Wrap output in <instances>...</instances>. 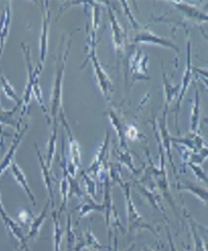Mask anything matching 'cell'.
Masks as SVG:
<instances>
[{
  "instance_id": "11",
  "label": "cell",
  "mask_w": 208,
  "mask_h": 251,
  "mask_svg": "<svg viewBox=\"0 0 208 251\" xmlns=\"http://www.w3.org/2000/svg\"><path fill=\"white\" fill-rule=\"evenodd\" d=\"M166 111H168V107L164 108V112H163V116L162 121L160 122V130H161V135H162V147L164 148L165 151H166V156L169 158V161L171 163V165L173 166L174 168V173L177 177V169L176 166L174 164V160H173V156H172V151H171V146H172V136L170 135L169 131H168V127H166Z\"/></svg>"
},
{
  "instance_id": "25",
  "label": "cell",
  "mask_w": 208,
  "mask_h": 251,
  "mask_svg": "<svg viewBox=\"0 0 208 251\" xmlns=\"http://www.w3.org/2000/svg\"><path fill=\"white\" fill-rule=\"evenodd\" d=\"M178 189L180 190H187L192 192L193 194L197 195V197L203 201H207V190L197 187L195 184L192 182H185L184 184H178Z\"/></svg>"
},
{
  "instance_id": "10",
  "label": "cell",
  "mask_w": 208,
  "mask_h": 251,
  "mask_svg": "<svg viewBox=\"0 0 208 251\" xmlns=\"http://www.w3.org/2000/svg\"><path fill=\"white\" fill-rule=\"evenodd\" d=\"M59 118L61 120V122L63 123L64 127L68 133V137H69V144H70V157H71V161L70 163L72 165H74L76 168H78V167L80 166V163H81V152H80V148H79V145L78 143L76 142V139L74 138L71 130H70V127H69L68 123L66 122V119H65V116H64V113H63V109L60 110L59 112Z\"/></svg>"
},
{
  "instance_id": "19",
  "label": "cell",
  "mask_w": 208,
  "mask_h": 251,
  "mask_svg": "<svg viewBox=\"0 0 208 251\" xmlns=\"http://www.w3.org/2000/svg\"><path fill=\"white\" fill-rule=\"evenodd\" d=\"M21 106L22 104H17L16 107L11 110H0V124L10 125V126L20 129L23 118H20V120L18 121L15 119V114Z\"/></svg>"
},
{
  "instance_id": "6",
  "label": "cell",
  "mask_w": 208,
  "mask_h": 251,
  "mask_svg": "<svg viewBox=\"0 0 208 251\" xmlns=\"http://www.w3.org/2000/svg\"><path fill=\"white\" fill-rule=\"evenodd\" d=\"M27 128H29V125H25V126L23 128V129H18L17 133L15 134V137H13L12 142L10 144V147H9V150L7 151V154L5 155V157L3 158V160L1 161V163H0V176H1L6 170L8 167L11 166V164L15 162L13 161V159H15V156H16V152L23 141V137L24 135V133L26 132Z\"/></svg>"
},
{
  "instance_id": "20",
  "label": "cell",
  "mask_w": 208,
  "mask_h": 251,
  "mask_svg": "<svg viewBox=\"0 0 208 251\" xmlns=\"http://www.w3.org/2000/svg\"><path fill=\"white\" fill-rule=\"evenodd\" d=\"M56 139H57V121H54L52 132L50 135L48 149H47V158H46V166L51 169L52 160L54 158L55 151H56Z\"/></svg>"
},
{
  "instance_id": "27",
  "label": "cell",
  "mask_w": 208,
  "mask_h": 251,
  "mask_svg": "<svg viewBox=\"0 0 208 251\" xmlns=\"http://www.w3.org/2000/svg\"><path fill=\"white\" fill-rule=\"evenodd\" d=\"M199 126V93L198 90L195 91V103H194L192 117H191V131L196 133Z\"/></svg>"
},
{
  "instance_id": "13",
  "label": "cell",
  "mask_w": 208,
  "mask_h": 251,
  "mask_svg": "<svg viewBox=\"0 0 208 251\" xmlns=\"http://www.w3.org/2000/svg\"><path fill=\"white\" fill-rule=\"evenodd\" d=\"M10 169H11V172H12L13 176H15V178L17 180V182L23 187V189L27 194V197L30 198V200L33 202V204L36 205L37 202H36V198H35V195H34V192L32 191L29 183H27V180L25 178V175L23 174V172L20 168V166L16 162H13L11 164V166H10Z\"/></svg>"
},
{
  "instance_id": "23",
  "label": "cell",
  "mask_w": 208,
  "mask_h": 251,
  "mask_svg": "<svg viewBox=\"0 0 208 251\" xmlns=\"http://www.w3.org/2000/svg\"><path fill=\"white\" fill-rule=\"evenodd\" d=\"M110 180L109 177H106L105 180V201H104V205H105V214H106V226L109 227L110 225V217H111V212H112L113 208V203H112V199H111V187H110Z\"/></svg>"
},
{
  "instance_id": "18",
  "label": "cell",
  "mask_w": 208,
  "mask_h": 251,
  "mask_svg": "<svg viewBox=\"0 0 208 251\" xmlns=\"http://www.w3.org/2000/svg\"><path fill=\"white\" fill-rule=\"evenodd\" d=\"M86 247H89V248H92L94 250H101V249H108L109 248L107 246H104L102 245L98 239L95 238V237L92 235V233L88 230L86 233H85V240L81 241L79 240L78 243L75 244L74 246V251H81V249L86 248Z\"/></svg>"
},
{
  "instance_id": "21",
  "label": "cell",
  "mask_w": 208,
  "mask_h": 251,
  "mask_svg": "<svg viewBox=\"0 0 208 251\" xmlns=\"http://www.w3.org/2000/svg\"><path fill=\"white\" fill-rule=\"evenodd\" d=\"M52 216L54 221V251H61V242L64 230L60 226L56 211L53 210Z\"/></svg>"
},
{
  "instance_id": "5",
  "label": "cell",
  "mask_w": 208,
  "mask_h": 251,
  "mask_svg": "<svg viewBox=\"0 0 208 251\" xmlns=\"http://www.w3.org/2000/svg\"><path fill=\"white\" fill-rule=\"evenodd\" d=\"M42 7V23H43V27H42V33L40 38V63L43 64L46 59V55L48 51V34H49V25L51 20V10L49 8V2L44 1L41 2Z\"/></svg>"
},
{
  "instance_id": "35",
  "label": "cell",
  "mask_w": 208,
  "mask_h": 251,
  "mask_svg": "<svg viewBox=\"0 0 208 251\" xmlns=\"http://www.w3.org/2000/svg\"><path fill=\"white\" fill-rule=\"evenodd\" d=\"M134 248H135V244H133L130 248H128L126 251H133L134 250Z\"/></svg>"
},
{
  "instance_id": "17",
  "label": "cell",
  "mask_w": 208,
  "mask_h": 251,
  "mask_svg": "<svg viewBox=\"0 0 208 251\" xmlns=\"http://www.w3.org/2000/svg\"><path fill=\"white\" fill-rule=\"evenodd\" d=\"M171 3L175 4L177 6V8L179 10H181L182 12H184L189 19H192V20L197 21V22H206L207 21V16L205 15V13L201 12L195 6H191V5H189L185 2H182V1L181 2L173 1Z\"/></svg>"
},
{
  "instance_id": "9",
  "label": "cell",
  "mask_w": 208,
  "mask_h": 251,
  "mask_svg": "<svg viewBox=\"0 0 208 251\" xmlns=\"http://www.w3.org/2000/svg\"><path fill=\"white\" fill-rule=\"evenodd\" d=\"M186 69L185 73L182 78V85L180 86V94L178 97V101H177V105H176V123H177V128H178V112L180 110V104H181L183 98L187 92L188 86L191 81L192 78V65H191V44L190 42L188 41L187 43V63H186Z\"/></svg>"
},
{
  "instance_id": "2",
  "label": "cell",
  "mask_w": 208,
  "mask_h": 251,
  "mask_svg": "<svg viewBox=\"0 0 208 251\" xmlns=\"http://www.w3.org/2000/svg\"><path fill=\"white\" fill-rule=\"evenodd\" d=\"M22 47H23V50L25 62H26V66H27V82H26V86H25V89H24V93L22 97V105L23 107V110L22 112L21 118H23V116L24 114L25 107L29 105L30 102H31L33 90L37 85H39V75L42 72V69H43V64H41L40 62L38 63L36 68L33 67L32 59H31V51H30L29 46H25L24 43H23Z\"/></svg>"
},
{
  "instance_id": "30",
  "label": "cell",
  "mask_w": 208,
  "mask_h": 251,
  "mask_svg": "<svg viewBox=\"0 0 208 251\" xmlns=\"http://www.w3.org/2000/svg\"><path fill=\"white\" fill-rule=\"evenodd\" d=\"M81 175L83 176V179L86 181V185H87V189L90 195L94 199L95 198V183L92 179H91V177L88 175V173L82 172Z\"/></svg>"
},
{
  "instance_id": "36",
  "label": "cell",
  "mask_w": 208,
  "mask_h": 251,
  "mask_svg": "<svg viewBox=\"0 0 208 251\" xmlns=\"http://www.w3.org/2000/svg\"><path fill=\"white\" fill-rule=\"evenodd\" d=\"M0 145H1V143H0Z\"/></svg>"
},
{
  "instance_id": "8",
  "label": "cell",
  "mask_w": 208,
  "mask_h": 251,
  "mask_svg": "<svg viewBox=\"0 0 208 251\" xmlns=\"http://www.w3.org/2000/svg\"><path fill=\"white\" fill-rule=\"evenodd\" d=\"M135 43H148V44H156V45H161L165 48H170L175 50L177 53H180V49L178 48L177 45H175L172 41L168 39H163L159 37L158 35H155L154 33H151L150 31H141L138 33L135 38H134Z\"/></svg>"
},
{
  "instance_id": "14",
  "label": "cell",
  "mask_w": 208,
  "mask_h": 251,
  "mask_svg": "<svg viewBox=\"0 0 208 251\" xmlns=\"http://www.w3.org/2000/svg\"><path fill=\"white\" fill-rule=\"evenodd\" d=\"M109 132H107V135H106V139L104 144L102 145L101 149H100V151L98 152V155H96V157L94 158L92 164L90 166V168L87 170L86 173H89V174H92L93 176H96L99 173V171L101 170L102 166L104 165V160L106 159V155H107V151H108V146H109Z\"/></svg>"
},
{
  "instance_id": "29",
  "label": "cell",
  "mask_w": 208,
  "mask_h": 251,
  "mask_svg": "<svg viewBox=\"0 0 208 251\" xmlns=\"http://www.w3.org/2000/svg\"><path fill=\"white\" fill-rule=\"evenodd\" d=\"M66 241H67V251H74L75 236H74V231L72 230V223H71L70 214H68V219H67Z\"/></svg>"
},
{
  "instance_id": "4",
  "label": "cell",
  "mask_w": 208,
  "mask_h": 251,
  "mask_svg": "<svg viewBox=\"0 0 208 251\" xmlns=\"http://www.w3.org/2000/svg\"><path fill=\"white\" fill-rule=\"evenodd\" d=\"M90 58L92 59V66L94 68V74L96 75V78H98L99 81V86L100 89L103 93V95L110 99L111 95L113 93V82L111 81L110 77L108 76V75L104 72V69L102 68V66L99 63L98 58H96V52H95V45L94 42L92 41L91 43V53H90Z\"/></svg>"
},
{
  "instance_id": "28",
  "label": "cell",
  "mask_w": 208,
  "mask_h": 251,
  "mask_svg": "<svg viewBox=\"0 0 208 251\" xmlns=\"http://www.w3.org/2000/svg\"><path fill=\"white\" fill-rule=\"evenodd\" d=\"M186 217L188 218V220L190 222V226H191V229H192L194 242H195V251H206V247H205L204 241H203V239L201 238V237L199 236V234L197 233L196 226H195V222L192 220V218L189 215L186 214Z\"/></svg>"
},
{
  "instance_id": "33",
  "label": "cell",
  "mask_w": 208,
  "mask_h": 251,
  "mask_svg": "<svg viewBox=\"0 0 208 251\" xmlns=\"http://www.w3.org/2000/svg\"><path fill=\"white\" fill-rule=\"evenodd\" d=\"M114 248L111 250V251H118V240H117V236H115V239H114Z\"/></svg>"
},
{
  "instance_id": "16",
  "label": "cell",
  "mask_w": 208,
  "mask_h": 251,
  "mask_svg": "<svg viewBox=\"0 0 208 251\" xmlns=\"http://www.w3.org/2000/svg\"><path fill=\"white\" fill-rule=\"evenodd\" d=\"M49 205H50V201H48L46 203L44 210L41 212V214L39 216H37L36 218H33V222H32L31 227H30L29 234H27V236L25 237L26 240H32V239L35 240L38 237V235L40 233V230H41V227H42V225L44 224V222L47 218Z\"/></svg>"
},
{
  "instance_id": "32",
  "label": "cell",
  "mask_w": 208,
  "mask_h": 251,
  "mask_svg": "<svg viewBox=\"0 0 208 251\" xmlns=\"http://www.w3.org/2000/svg\"><path fill=\"white\" fill-rule=\"evenodd\" d=\"M166 233H168V239H169V244H170V250H171V251H178V250H177V247H176V245H175V243H174V240H173V238H172V236H171V232H170L169 228H166Z\"/></svg>"
},
{
  "instance_id": "15",
  "label": "cell",
  "mask_w": 208,
  "mask_h": 251,
  "mask_svg": "<svg viewBox=\"0 0 208 251\" xmlns=\"http://www.w3.org/2000/svg\"><path fill=\"white\" fill-rule=\"evenodd\" d=\"M35 149H36L37 154H38L40 166H41V169H42V174H43V177H44L46 188H47L48 193H49V198H50V201H51L52 210H54V193H53V184H52L53 177H52V175H51L50 169L46 166V163H45V161L43 160V157L41 156V152H40L39 148L37 147V145H35Z\"/></svg>"
},
{
  "instance_id": "22",
  "label": "cell",
  "mask_w": 208,
  "mask_h": 251,
  "mask_svg": "<svg viewBox=\"0 0 208 251\" xmlns=\"http://www.w3.org/2000/svg\"><path fill=\"white\" fill-rule=\"evenodd\" d=\"M92 212H100V213H105V205L96 203L93 201L92 199H87L86 202L81 205L80 208V213H79V219L82 217H86Z\"/></svg>"
},
{
  "instance_id": "3",
  "label": "cell",
  "mask_w": 208,
  "mask_h": 251,
  "mask_svg": "<svg viewBox=\"0 0 208 251\" xmlns=\"http://www.w3.org/2000/svg\"><path fill=\"white\" fill-rule=\"evenodd\" d=\"M120 184L122 185V188L124 189L125 193V199H126V203H127V218H128V232L131 233L135 230H142V229H147L150 232H152L155 236H157L159 238V235L156 232V230L152 228L149 224L143 220V218L139 215L136 211V207L132 201L131 195H130V184L128 182H122L120 178L117 179Z\"/></svg>"
},
{
  "instance_id": "31",
  "label": "cell",
  "mask_w": 208,
  "mask_h": 251,
  "mask_svg": "<svg viewBox=\"0 0 208 251\" xmlns=\"http://www.w3.org/2000/svg\"><path fill=\"white\" fill-rule=\"evenodd\" d=\"M188 164H189V166L191 167V169L193 170V172L195 173V175L197 176V178H198L199 180L203 181V182L207 183V176H206V174L204 173V171L200 168V167H199L198 165H195V164L190 163V162H189Z\"/></svg>"
},
{
  "instance_id": "24",
  "label": "cell",
  "mask_w": 208,
  "mask_h": 251,
  "mask_svg": "<svg viewBox=\"0 0 208 251\" xmlns=\"http://www.w3.org/2000/svg\"><path fill=\"white\" fill-rule=\"evenodd\" d=\"M162 78H163L164 94H165V107L169 108L170 103L175 99L178 92H180V85L177 87H173L169 82L168 78H166L165 74H162Z\"/></svg>"
},
{
  "instance_id": "1",
  "label": "cell",
  "mask_w": 208,
  "mask_h": 251,
  "mask_svg": "<svg viewBox=\"0 0 208 251\" xmlns=\"http://www.w3.org/2000/svg\"><path fill=\"white\" fill-rule=\"evenodd\" d=\"M71 41H69L67 49L62 55H60L59 59L56 63V73H55V79L53 85V91L51 96V116L54 121L57 120V115L62 109V81L64 75V68L69 53V47H70Z\"/></svg>"
},
{
  "instance_id": "34",
  "label": "cell",
  "mask_w": 208,
  "mask_h": 251,
  "mask_svg": "<svg viewBox=\"0 0 208 251\" xmlns=\"http://www.w3.org/2000/svg\"><path fill=\"white\" fill-rule=\"evenodd\" d=\"M142 251H155V250H152V249L148 248L147 246H143V248H142Z\"/></svg>"
},
{
  "instance_id": "26",
  "label": "cell",
  "mask_w": 208,
  "mask_h": 251,
  "mask_svg": "<svg viewBox=\"0 0 208 251\" xmlns=\"http://www.w3.org/2000/svg\"><path fill=\"white\" fill-rule=\"evenodd\" d=\"M0 81H1L2 90H3L4 94L6 95V97L9 98V99L12 100L13 102H16L17 104H22V99H20V98L18 97V95L15 92V90H13L12 86L10 85L7 78L2 74H0Z\"/></svg>"
},
{
  "instance_id": "7",
  "label": "cell",
  "mask_w": 208,
  "mask_h": 251,
  "mask_svg": "<svg viewBox=\"0 0 208 251\" xmlns=\"http://www.w3.org/2000/svg\"><path fill=\"white\" fill-rule=\"evenodd\" d=\"M0 216H1V219L3 220L7 230L13 236H15L16 238L18 239V241L20 242V248L23 249V251H30L29 246H27V240L25 238V236L23 234L22 229L20 228V226L17 224V223L13 221L10 217L7 216V214L4 210V207L2 205L1 199H0Z\"/></svg>"
},
{
  "instance_id": "12",
  "label": "cell",
  "mask_w": 208,
  "mask_h": 251,
  "mask_svg": "<svg viewBox=\"0 0 208 251\" xmlns=\"http://www.w3.org/2000/svg\"><path fill=\"white\" fill-rule=\"evenodd\" d=\"M108 11H109V18L111 21V25H112L114 45L118 50H120L124 47L125 40H126V34H125L124 30L121 27L117 18L114 15V11L112 10V8H111V6H108Z\"/></svg>"
}]
</instances>
